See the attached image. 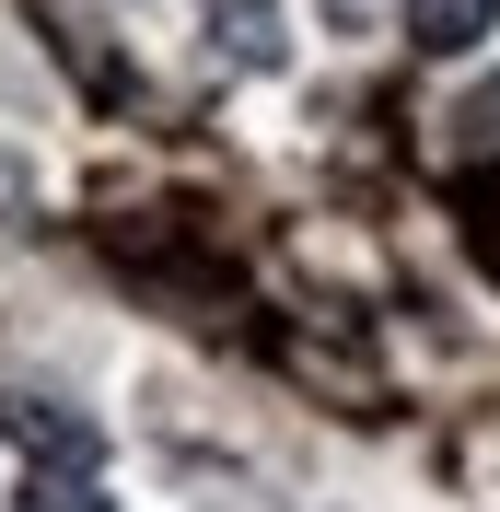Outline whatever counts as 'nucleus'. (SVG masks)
I'll return each instance as SVG.
<instances>
[{"label":"nucleus","mask_w":500,"mask_h":512,"mask_svg":"<svg viewBox=\"0 0 500 512\" xmlns=\"http://www.w3.org/2000/svg\"><path fill=\"white\" fill-rule=\"evenodd\" d=\"M466 140H500V82H489V94H466Z\"/></svg>","instance_id":"nucleus-5"},{"label":"nucleus","mask_w":500,"mask_h":512,"mask_svg":"<svg viewBox=\"0 0 500 512\" xmlns=\"http://www.w3.org/2000/svg\"><path fill=\"white\" fill-rule=\"evenodd\" d=\"M198 24H210V47L233 70H280L291 59V12L280 0H198Z\"/></svg>","instance_id":"nucleus-2"},{"label":"nucleus","mask_w":500,"mask_h":512,"mask_svg":"<svg viewBox=\"0 0 500 512\" xmlns=\"http://www.w3.org/2000/svg\"><path fill=\"white\" fill-rule=\"evenodd\" d=\"M24 512H105L94 478H59V466H24Z\"/></svg>","instance_id":"nucleus-4"},{"label":"nucleus","mask_w":500,"mask_h":512,"mask_svg":"<svg viewBox=\"0 0 500 512\" xmlns=\"http://www.w3.org/2000/svg\"><path fill=\"white\" fill-rule=\"evenodd\" d=\"M12 443H24V466H59V478H94L105 431L82 408H59V396H12Z\"/></svg>","instance_id":"nucleus-1"},{"label":"nucleus","mask_w":500,"mask_h":512,"mask_svg":"<svg viewBox=\"0 0 500 512\" xmlns=\"http://www.w3.org/2000/svg\"><path fill=\"white\" fill-rule=\"evenodd\" d=\"M396 24L419 59H466L477 35H500V0H396Z\"/></svg>","instance_id":"nucleus-3"}]
</instances>
